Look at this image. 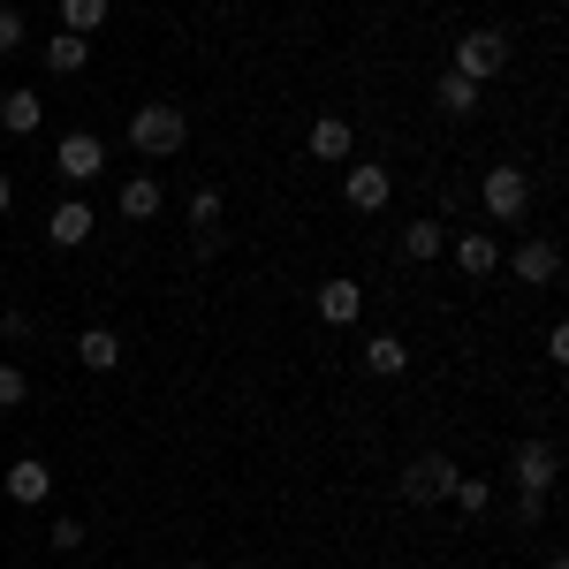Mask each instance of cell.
I'll use <instances>...</instances> for the list:
<instances>
[{
	"mask_svg": "<svg viewBox=\"0 0 569 569\" xmlns=\"http://www.w3.org/2000/svg\"><path fill=\"white\" fill-rule=\"evenodd\" d=\"M182 144H190V114H182V107L152 99V107H137V114H130V152H137V160L160 168V160H176Z\"/></svg>",
	"mask_w": 569,
	"mask_h": 569,
	"instance_id": "cell-1",
	"label": "cell"
},
{
	"mask_svg": "<svg viewBox=\"0 0 569 569\" xmlns=\"http://www.w3.org/2000/svg\"><path fill=\"white\" fill-rule=\"evenodd\" d=\"M456 479H463V471H456V463H448L440 448H426V456H410V463H402V479H395V493H402L410 509H440V501L456 493Z\"/></svg>",
	"mask_w": 569,
	"mask_h": 569,
	"instance_id": "cell-2",
	"label": "cell"
},
{
	"mask_svg": "<svg viewBox=\"0 0 569 569\" xmlns=\"http://www.w3.org/2000/svg\"><path fill=\"white\" fill-rule=\"evenodd\" d=\"M448 69H456V77H471V84H493V77L509 69V39L479 23V31H463V39H456V61H448Z\"/></svg>",
	"mask_w": 569,
	"mask_h": 569,
	"instance_id": "cell-3",
	"label": "cell"
},
{
	"mask_svg": "<svg viewBox=\"0 0 569 569\" xmlns=\"http://www.w3.org/2000/svg\"><path fill=\"white\" fill-rule=\"evenodd\" d=\"M53 176L77 182V190L99 182V176H107V137H99V130H69L61 144H53Z\"/></svg>",
	"mask_w": 569,
	"mask_h": 569,
	"instance_id": "cell-4",
	"label": "cell"
},
{
	"mask_svg": "<svg viewBox=\"0 0 569 569\" xmlns=\"http://www.w3.org/2000/svg\"><path fill=\"white\" fill-rule=\"evenodd\" d=\"M479 206H486V220H525L531 213V176L525 168H486V182H479Z\"/></svg>",
	"mask_w": 569,
	"mask_h": 569,
	"instance_id": "cell-5",
	"label": "cell"
},
{
	"mask_svg": "<svg viewBox=\"0 0 569 569\" xmlns=\"http://www.w3.org/2000/svg\"><path fill=\"white\" fill-rule=\"evenodd\" d=\"M388 198H395V176L380 160H342V206L350 213H380Z\"/></svg>",
	"mask_w": 569,
	"mask_h": 569,
	"instance_id": "cell-6",
	"label": "cell"
},
{
	"mask_svg": "<svg viewBox=\"0 0 569 569\" xmlns=\"http://www.w3.org/2000/svg\"><path fill=\"white\" fill-rule=\"evenodd\" d=\"M509 273H517L525 289H555V281H562V243H555V236H525V243L509 251Z\"/></svg>",
	"mask_w": 569,
	"mask_h": 569,
	"instance_id": "cell-7",
	"label": "cell"
},
{
	"mask_svg": "<svg viewBox=\"0 0 569 569\" xmlns=\"http://www.w3.org/2000/svg\"><path fill=\"white\" fill-rule=\"evenodd\" d=\"M91 236H99V213H91L84 198H61V206L46 213V243H53V251H84Z\"/></svg>",
	"mask_w": 569,
	"mask_h": 569,
	"instance_id": "cell-8",
	"label": "cell"
},
{
	"mask_svg": "<svg viewBox=\"0 0 569 569\" xmlns=\"http://www.w3.org/2000/svg\"><path fill=\"white\" fill-rule=\"evenodd\" d=\"M555 471H562L555 440H517V448H509V479L525 486V493H547V486H555Z\"/></svg>",
	"mask_w": 569,
	"mask_h": 569,
	"instance_id": "cell-9",
	"label": "cell"
},
{
	"mask_svg": "<svg viewBox=\"0 0 569 569\" xmlns=\"http://www.w3.org/2000/svg\"><path fill=\"white\" fill-rule=\"evenodd\" d=\"M448 259L463 266V281H486L501 266V243H493V228H463V236H448Z\"/></svg>",
	"mask_w": 569,
	"mask_h": 569,
	"instance_id": "cell-10",
	"label": "cell"
},
{
	"mask_svg": "<svg viewBox=\"0 0 569 569\" xmlns=\"http://www.w3.org/2000/svg\"><path fill=\"white\" fill-rule=\"evenodd\" d=\"M311 311H319L327 327H357V319H365V289H357L350 273H335V281H319V297H311Z\"/></svg>",
	"mask_w": 569,
	"mask_h": 569,
	"instance_id": "cell-11",
	"label": "cell"
},
{
	"mask_svg": "<svg viewBox=\"0 0 569 569\" xmlns=\"http://www.w3.org/2000/svg\"><path fill=\"white\" fill-rule=\"evenodd\" d=\"M46 493H53V463H46V456H16V463H8V501H16V509H39Z\"/></svg>",
	"mask_w": 569,
	"mask_h": 569,
	"instance_id": "cell-12",
	"label": "cell"
},
{
	"mask_svg": "<svg viewBox=\"0 0 569 569\" xmlns=\"http://www.w3.org/2000/svg\"><path fill=\"white\" fill-rule=\"evenodd\" d=\"M357 152V130H350V114H319L311 122V160H327V168H342Z\"/></svg>",
	"mask_w": 569,
	"mask_h": 569,
	"instance_id": "cell-13",
	"label": "cell"
},
{
	"mask_svg": "<svg viewBox=\"0 0 569 569\" xmlns=\"http://www.w3.org/2000/svg\"><path fill=\"white\" fill-rule=\"evenodd\" d=\"M114 206H122V220H160L168 190H160V176H152V168H144V176H130L122 190H114Z\"/></svg>",
	"mask_w": 569,
	"mask_h": 569,
	"instance_id": "cell-14",
	"label": "cell"
},
{
	"mask_svg": "<svg viewBox=\"0 0 569 569\" xmlns=\"http://www.w3.org/2000/svg\"><path fill=\"white\" fill-rule=\"evenodd\" d=\"M402 259L410 266H433V259H448V220H410V228H402Z\"/></svg>",
	"mask_w": 569,
	"mask_h": 569,
	"instance_id": "cell-15",
	"label": "cell"
},
{
	"mask_svg": "<svg viewBox=\"0 0 569 569\" xmlns=\"http://www.w3.org/2000/svg\"><path fill=\"white\" fill-rule=\"evenodd\" d=\"M39 53H46V69H53V77H84V69H91V39H77V31H53Z\"/></svg>",
	"mask_w": 569,
	"mask_h": 569,
	"instance_id": "cell-16",
	"label": "cell"
},
{
	"mask_svg": "<svg viewBox=\"0 0 569 569\" xmlns=\"http://www.w3.org/2000/svg\"><path fill=\"white\" fill-rule=\"evenodd\" d=\"M77 365H84V372H114V365H122V335H114V327H84V335H77Z\"/></svg>",
	"mask_w": 569,
	"mask_h": 569,
	"instance_id": "cell-17",
	"label": "cell"
},
{
	"mask_svg": "<svg viewBox=\"0 0 569 569\" xmlns=\"http://www.w3.org/2000/svg\"><path fill=\"white\" fill-rule=\"evenodd\" d=\"M365 372L372 380H395V372H410V350H402V335H365Z\"/></svg>",
	"mask_w": 569,
	"mask_h": 569,
	"instance_id": "cell-18",
	"label": "cell"
},
{
	"mask_svg": "<svg viewBox=\"0 0 569 569\" xmlns=\"http://www.w3.org/2000/svg\"><path fill=\"white\" fill-rule=\"evenodd\" d=\"M39 122H46V107H39V91H31V84H16L8 99H0V130H8V137H31Z\"/></svg>",
	"mask_w": 569,
	"mask_h": 569,
	"instance_id": "cell-19",
	"label": "cell"
},
{
	"mask_svg": "<svg viewBox=\"0 0 569 569\" xmlns=\"http://www.w3.org/2000/svg\"><path fill=\"white\" fill-rule=\"evenodd\" d=\"M433 107H440V114H456V122H471V114H479V84L448 69V77L433 84Z\"/></svg>",
	"mask_w": 569,
	"mask_h": 569,
	"instance_id": "cell-20",
	"label": "cell"
},
{
	"mask_svg": "<svg viewBox=\"0 0 569 569\" xmlns=\"http://www.w3.org/2000/svg\"><path fill=\"white\" fill-rule=\"evenodd\" d=\"M107 16H114V0H61V31H77V39L107 31Z\"/></svg>",
	"mask_w": 569,
	"mask_h": 569,
	"instance_id": "cell-21",
	"label": "cell"
},
{
	"mask_svg": "<svg viewBox=\"0 0 569 569\" xmlns=\"http://www.w3.org/2000/svg\"><path fill=\"white\" fill-rule=\"evenodd\" d=\"M46 539H53V555H84V517H53V525H46Z\"/></svg>",
	"mask_w": 569,
	"mask_h": 569,
	"instance_id": "cell-22",
	"label": "cell"
},
{
	"mask_svg": "<svg viewBox=\"0 0 569 569\" xmlns=\"http://www.w3.org/2000/svg\"><path fill=\"white\" fill-rule=\"evenodd\" d=\"M448 501H456L463 517H486V509H493V486H486V479H456V493H448Z\"/></svg>",
	"mask_w": 569,
	"mask_h": 569,
	"instance_id": "cell-23",
	"label": "cell"
},
{
	"mask_svg": "<svg viewBox=\"0 0 569 569\" xmlns=\"http://www.w3.org/2000/svg\"><path fill=\"white\" fill-rule=\"evenodd\" d=\"M190 228H220V182H198L190 190Z\"/></svg>",
	"mask_w": 569,
	"mask_h": 569,
	"instance_id": "cell-24",
	"label": "cell"
},
{
	"mask_svg": "<svg viewBox=\"0 0 569 569\" xmlns=\"http://www.w3.org/2000/svg\"><path fill=\"white\" fill-rule=\"evenodd\" d=\"M31 402V372L23 365H0V410H23Z\"/></svg>",
	"mask_w": 569,
	"mask_h": 569,
	"instance_id": "cell-25",
	"label": "cell"
},
{
	"mask_svg": "<svg viewBox=\"0 0 569 569\" xmlns=\"http://www.w3.org/2000/svg\"><path fill=\"white\" fill-rule=\"evenodd\" d=\"M23 39H31V23L16 8H0V53H23Z\"/></svg>",
	"mask_w": 569,
	"mask_h": 569,
	"instance_id": "cell-26",
	"label": "cell"
},
{
	"mask_svg": "<svg viewBox=\"0 0 569 569\" xmlns=\"http://www.w3.org/2000/svg\"><path fill=\"white\" fill-rule=\"evenodd\" d=\"M190 251H198V259H220V251H228V228H198Z\"/></svg>",
	"mask_w": 569,
	"mask_h": 569,
	"instance_id": "cell-27",
	"label": "cell"
},
{
	"mask_svg": "<svg viewBox=\"0 0 569 569\" xmlns=\"http://www.w3.org/2000/svg\"><path fill=\"white\" fill-rule=\"evenodd\" d=\"M517 517H525V525H539V517H547V493H525V486H517Z\"/></svg>",
	"mask_w": 569,
	"mask_h": 569,
	"instance_id": "cell-28",
	"label": "cell"
},
{
	"mask_svg": "<svg viewBox=\"0 0 569 569\" xmlns=\"http://www.w3.org/2000/svg\"><path fill=\"white\" fill-rule=\"evenodd\" d=\"M547 357H555V365H569V327H562V319L547 327Z\"/></svg>",
	"mask_w": 569,
	"mask_h": 569,
	"instance_id": "cell-29",
	"label": "cell"
},
{
	"mask_svg": "<svg viewBox=\"0 0 569 569\" xmlns=\"http://www.w3.org/2000/svg\"><path fill=\"white\" fill-rule=\"evenodd\" d=\"M8 206H16V182L0 176V220H8Z\"/></svg>",
	"mask_w": 569,
	"mask_h": 569,
	"instance_id": "cell-30",
	"label": "cell"
},
{
	"mask_svg": "<svg viewBox=\"0 0 569 569\" xmlns=\"http://www.w3.org/2000/svg\"><path fill=\"white\" fill-rule=\"evenodd\" d=\"M182 569H206V562H182Z\"/></svg>",
	"mask_w": 569,
	"mask_h": 569,
	"instance_id": "cell-31",
	"label": "cell"
}]
</instances>
